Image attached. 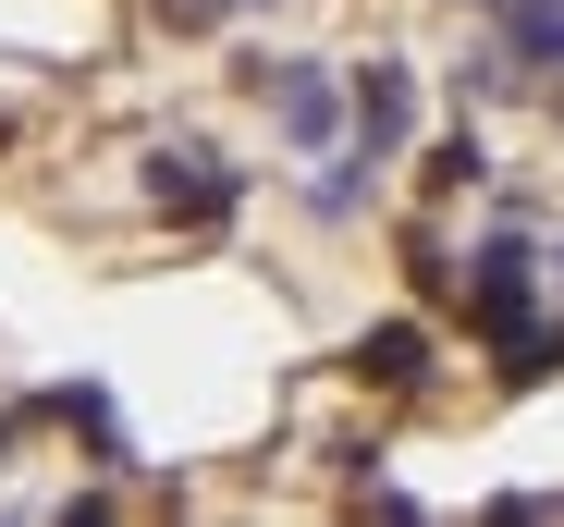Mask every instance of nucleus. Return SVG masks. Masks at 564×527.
Instances as JSON below:
<instances>
[{"label": "nucleus", "instance_id": "6", "mask_svg": "<svg viewBox=\"0 0 564 527\" xmlns=\"http://www.w3.org/2000/svg\"><path fill=\"white\" fill-rule=\"evenodd\" d=\"M417 185H430V197H466V185H491V147H479V135L454 123V135L430 147V172H417Z\"/></svg>", "mask_w": 564, "mask_h": 527}, {"label": "nucleus", "instance_id": "3", "mask_svg": "<svg viewBox=\"0 0 564 527\" xmlns=\"http://www.w3.org/2000/svg\"><path fill=\"white\" fill-rule=\"evenodd\" d=\"M246 172H221L209 147H148V209L160 221H234Z\"/></svg>", "mask_w": 564, "mask_h": 527}, {"label": "nucleus", "instance_id": "1", "mask_svg": "<svg viewBox=\"0 0 564 527\" xmlns=\"http://www.w3.org/2000/svg\"><path fill=\"white\" fill-rule=\"evenodd\" d=\"M466 331L479 343H516V331H540V245H528V221L503 209V233L466 257Z\"/></svg>", "mask_w": 564, "mask_h": 527}, {"label": "nucleus", "instance_id": "2", "mask_svg": "<svg viewBox=\"0 0 564 527\" xmlns=\"http://www.w3.org/2000/svg\"><path fill=\"white\" fill-rule=\"evenodd\" d=\"M246 86L270 99V123L295 135V147H344L356 135V86H332L319 62H246Z\"/></svg>", "mask_w": 564, "mask_h": 527}, {"label": "nucleus", "instance_id": "8", "mask_svg": "<svg viewBox=\"0 0 564 527\" xmlns=\"http://www.w3.org/2000/svg\"><path fill=\"white\" fill-rule=\"evenodd\" d=\"M552 283H564V245H552Z\"/></svg>", "mask_w": 564, "mask_h": 527}, {"label": "nucleus", "instance_id": "7", "mask_svg": "<svg viewBox=\"0 0 564 527\" xmlns=\"http://www.w3.org/2000/svg\"><path fill=\"white\" fill-rule=\"evenodd\" d=\"M148 13H160V25H172V37H209V25H221V13H234V0H148Z\"/></svg>", "mask_w": 564, "mask_h": 527}, {"label": "nucleus", "instance_id": "5", "mask_svg": "<svg viewBox=\"0 0 564 527\" xmlns=\"http://www.w3.org/2000/svg\"><path fill=\"white\" fill-rule=\"evenodd\" d=\"M405 123H417L405 62H368V74H356V147H368V160H393V147H405Z\"/></svg>", "mask_w": 564, "mask_h": 527}, {"label": "nucleus", "instance_id": "4", "mask_svg": "<svg viewBox=\"0 0 564 527\" xmlns=\"http://www.w3.org/2000/svg\"><path fill=\"white\" fill-rule=\"evenodd\" d=\"M344 369H356L368 393H393V405H405V393H430V331H417V319H381V331H356V356H344Z\"/></svg>", "mask_w": 564, "mask_h": 527}]
</instances>
